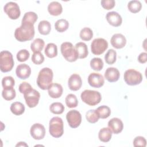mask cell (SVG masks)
Returning <instances> with one entry per match:
<instances>
[{
    "mask_svg": "<svg viewBox=\"0 0 147 147\" xmlns=\"http://www.w3.org/2000/svg\"><path fill=\"white\" fill-rule=\"evenodd\" d=\"M63 92V87L59 83H52L48 89L49 95L52 98H60Z\"/></svg>",
    "mask_w": 147,
    "mask_h": 147,
    "instance_id": "obj_20",
    "label": "cell"
},
{
    "mask_svg": "<svg viewBox=\"0 0 147 147\" xmlns=\"http://www.w3.org/2000/svg\"><path fill=\"white\" fill-rule=\"evenodd\" d=\"M138 61L141 64H144L147 61V53L146 52L141 53L138 56Z\"/></svg>",
    "mask_w": 147,
    "mask_h": 147,
    "instance_id": "obj_45",
    "label": "cell"
},
{
    "mask_svg": "<svg viewBox=\"0 0 147 147\" xmlns=\"http://www.w3.org/2000/svg\"><path fill=\"white\" fill-rule=\"evenodd\" d=\"M117 52L113 49H109L105 56V60L106 63L109 65L114 64L116 61Z\"/></svg>",
    "mask_w": 147,
    "mask_h": 147,
    "instance_id": "obj_34",
    "label": "cell"
},
{
    "mask_svg": "<svg viewBox=\"0 0 147 147\" xmlns=\"http://www.w3.org/2000/svg\"><path fill=\"white\" fill-rule=\"evenodd\" d=\"M101 5L106 10L112 9L115 5L114 0H102L100 2Z\"/></svg>",
    "mask_w": 147,
    "mask_h": 147,
    "instance_id": "obj_43",
    "label": "cell"
},
{
    "mask_svg": "<svg viewBox=\"0 0 147 147\" xmlns=\"http://www.w3.org/2000/svg\"><path fill=\"white\" fill-rule=\"evenodd\" d=\"M127 8L130 12L133 13H137L141 10L142 4L139 1H131L127 4Z\"/></svg>",
    "mask_w": 147,
    "mask_h": 147,
    "instance_id": "obj_32",
    "label": "cell"
},
{
    "mask_svg": "<svg viewBox=\"0 0 147 147\" xmlns=\"http://www.w3.org/2000/svg\"><path fill=\"white\" fill-rule=\"evenodd\" d=\"M111 45L116 49H121L123 48L126 44L125 37L121 33H116L113 35L110 40Z\"/></svg>",
    "mask_w": 147,
    "mask_h": 147,
    "instance_id": "obj_16",
    "label": "cell"
},
{
    "mask_svg": "<svg viewBox=\"0 0 147 147\" xmlns=\"http://www.w3.org/2000/svg\"><path fill=\"white\" fill-rule=\"evenodd\" d=\"M80 98L83 102L91 106L98 105L102 99V96L99 92L90 90H84L81 93Z\"/></svg>",
    "mask_w": 147,
    "mask_h": 147,
    "instance_id": "obj_3",
    "label": "cell"
},
{
    "mask_svg": "<svg viewBox=\"0 0 147 147\" xmlns=\"http://www.w3.org/2000/svg\"><path fill=\"white\" fill-rule=\"evenodd\" d=\"M14 84L15 81L12 76H5L2 80V86L3 89L12 88L14 86Z\"/></svg>",
    "mask_w": 147,
    "mask_h": 147,
    "instance_id": "obj_39",
    "label": "cell"
},
{
    "mask_svg": "<svg viewBox=\"0 0 147 147\" xmlns=\"http://www.w3.org/2000/svg\"><path fill=\"white\" fill-rule=\"evenodd\" d=\"M26 104L30 108L36 107L39 102L40 94L37 90L32 88L24 94Z\"/></svg>",
    "mask_w": 147,
    "mask_h": 147,
    "instance_id": "obj_9",
    "label": "cell"
},
{
    "mask_svg": "<svg viewBox=\"0 0 147 147\" xmlns=\"http://www.w3.org/2000/svg\"><path fill=\"white\" fill-rule=\"evenodd\" d=\"M107 48L108 42L103 38L94 39L91 44V52L95 55H100L103 53Z\"/></svg>",
    "mask_w": 147,
    "mask_h": 147,
    "instance_id": "obj_8",
    "label": "cell"
},
{
    "mask_svg": "<svg viewBox=\"0 0 147 147\" xmlns=\"http://www.w3.org/2000/svg\"><path fill=\"white\" fill-rule=\"evenodd\" d=\"M30 56L29 51L26 49H21L19 51L16 55L17 59L20 62H24L26 61Z\"/></svg>",
    "mask_w": 147,
    "mask_h": 147,
    "instance_id": "obj_40",
    "label": "cell"
},
{
    "mask_svg": "<svg viewBox=\"0 0 147 147\" xmlns=\"http://www.w3.org/2000/svg\"><path fill=\"white\" fill-rule=\"evenodd\" d=\"M112 136V131L109 127L102 128L98 133V138L99 140L103 142H109Z\"/></svg>",
    "mask_w": 147,
    "mask_h": 147,
    "instance_id": "obj_23",
    "label": "cell"
},
{
    "mask_svg": "<svg viewBox=\"0 0 147 147\" xmlns=\"http://www.w3.org/2000/svg\"><path fill=\"white\" fill-rule=\"evenodd\" d=\"M120 73L118 69L114 67H109L105 72V78L109 82H115L118 80Z\"/></svg>",
    "mask_w": 147,
    "mask_h": 147,
    "instance_id": "obj_19",
    "label": "cell"
},
{
    "mask_svg": "<svg viewBox=\"0 0 147 147\" xmlns=\"http://www.w3.org/2000/svg\"><path fill=\"white\" fill-rule=\"evenodd\" d=\"M87 121L91 123H95L98 121L99 116L96 110H90L86 114Z\"/></svg>",
    "mask_w": 147,
    "mask_h": 147,
    "instance_id": "obj_37",
    "label": "cell"
},
{
    "mask_svg": "<svg viewBox=\"0 0 147 147\" xmlns=\"http://www.w3.org/2000/svg\"><path fill=\"white\" fill-rule=\"evenodd\" d=\"M44 45V41L41 38H37L31 43L30 49L33 52H41L43 49Z\"/></svg>",
    "mask_w": 147,
    "mask_h": 147,
    "instance_id": "obj_28",
    "label": "cell"
},
{
    "mask_svg": "<svg viewBox=\"0 0 147 147\" xmlns=\"http://www.w3.org/2000/svg\"><path fill=\"white\" fill-rule=\"evenodd\" d=\"M49 131L55 138L61 137L64 133V123L62 119L59 117H54L49 121Z\"/></svg>",
    "mask_w": 147,
    "mask_h": 147,
    "instance_id": "obj_5",
    "label": "cell"
},
{
    "mask_svg": "<svg viewBox=\"0 0 147 147\" xmlns=\"http://www.w3.org/2000/svg\"><path fill=\"white\" fill-rule=\"evenodd\" d=\"M16 92L14 88L9 89H3L2 91V96L6 100H11L15 98Z\"/></svg>",
    "mask_w": 147,
    "mask_h": 147,
    "instance_id": "obj_38",
    "label": "cell"
},
{
    "mask_svg": "<svg viewBox=\"0 0 147 147\" xmlns=\"http://www.w3.org/2000/svg\"><path fill=\"white\" fill-rule=\"evenodd\" d=\"M10 109L14 115H20L24 113L25 108L21 102H15L11 105Z\"/></svg>",
    "mask_w": 147,
    "mask_h": 147,
    "instance_id": "obj_26",
    "label": "cell"
},
{
    "mask_svg": "<svg viewBox=\"0 0 147 147\" xmlns=\"http://www.w3.org/2000/svg\"><path fill=\"white\" fill-rule=\"evenodd\" d=\"M146 145V139L142 136H137L133 140L134 146H142L145 147Z\"/></svg>",
    "mask_w": 147,
    "mask_h": 147,
    "instance_id": "obj_42",
    "label": "cell"
},
{
    "mask_svg": "<svg viewBox=\"0 0 147 147\" xmlns=\"http://www.w3.org/2000/svg\"><path fill=\"white\" fill-rule=\"evenodd\" d=\"M69 27V22L65 19L58 20L55 24V28L56 30L60 33L66 31Z\"/></svg>",
    "mask_w": 147,
    "mask_h": 147,
    "instance_id": "obj_29",
    "label": "cell"
},
{
    "mask_svg": "<svg viewBox=\"0 0 147 147\" xmlns=\"http://www.w3.org/2000/svg\"><path fill=\"white\" fill-rule=\"evenodd\" d=\"M35 31L33 25L21 24L14 32V37L20 42H25L32 40L34 36Z\"/></svg>",
    "mask_w": 147,
    "mask_h": 147,
    "instance_id": "obj_1",
    "label": "cell"
},
{
    "mask_svg": "<svg viewBox=\"0 0 147 147\" xmlns=\"http://www.w3.org/2000/svg\"><path fill=\"white\" fill-rule=\"evenodd\" d=\"M32 89V87L31 86V85L27 83V82H22L21 83L20 86H19V88H18V90H19V91L20 92V93L21 94H24L25 92L28 91L29 90Z\"/></svg>",
    "mask_w": 147,
    "mask_h": 147,
    "instance_id": "obj_44",
    "label": "cell"
},
{
    "mask_svg": "<svg viewBox=\"0 0 147 147\" xmlns=\"http://www.w3.org/2000/svg\"><path fill=\"white\" fill-rule=\"evenodd\" d=\"M53 74L52 70L48 67L41 69L37 76V84L43 90H48L52 84Z\"/></svg>",
    "mask_w": 147,
    "mask_h": 147,
    "instance_id": "obj_2",
    "label": "cell"
},
{
    "mask_svg": "<svg viewBox=\"0 0 147 147\" xmlns=\"http://www.w3.org/2000/svg\"><path fill=\"white\" fill-rule=\"evenodd\" d=\"M125 83L129 86H136L139 84L142 81V75L138 71L134 69L126 70L123 75Z\"/></svg>",
    "mask_w": 147,
    "mask_h": 147,
    "instance_id": "obj_7",
    "label": "cell"
},
{
    "mask_svg": "<svg viewBox=\"0 0 147 147\" xmlns=\"http://www.w3.org/2000/svg\"><path fill=\"white\" fill-rule=\"evenodd\" d=\"M31 59L32 61L34 64L36 65H40L44 62V56L40 52H34L32 56Z\"/></svg>",
    "mask_w": 147,
    "mask_h": 147,
    "instance_id": "obj_41",
    "label": "cell"
},
{
    "mask_svg": "<svg viewBox=\"0 0 147 147\" xmlns=\"http://www.w3.org/2000/svg\"><path fill=\"white\" fill-rule=\"evenodd\" d=\"M96 111L98 113L99 118L102 119H106L108 118L111 114V110L110 107L105 105L98 107L96 109Z\"/></svg>",
    "mask_w": 147,
    "mask_h": 147,
    "instance_id": "obj_30",
    "label": "cell"
},
{
    "mask_svg": "<svg viewBox=\"0 0 147 147\" xmlns=\"http://www.w3.org/2000/svg\"><path fill=\"white\" fill-rule=\"evenodd\" d=\"M80 38L86 41H88L91 40L93 37V32L92 30L87 27H85L83 28L80 32Z\"/></svg>",
    "mask_w": 147,
    "mask_h": 147,
    "instance_id": "obj_33",
    "label": "cell"
},
{
    "mask_svg": "<svg viewBox=\"0 0 147 147\" xmlns=\"http://www.w3.org/2000/svg\"><path fill=\"white\" fill-rule=\"evenodd\" d=\"M88 83L92 87L100 88L103 86L105 79L101 74L92 72L90 74L88 77Z\"/></svg>",
    "mask_w": 147,
    "mask_h": 147,
    "instance_id": "obj_13",
    "label": "cell"
},
{
    "mask_svg": "<svg viewBox=\"0 0 147 147\" xmlns=\"http://www.w3.org/2000/svg\"><path fill=\"white\" fill-rule=\"evenodd\" d=\"M108 127L112 133L118 134L120 133L123 129L122 121L118 118H113L108 122Z\"/></svg>",
    "mask_w": 147,
    "mask_h": 147,
    "instance_id": "obj_17",
    "label": "cell"
},
{
    "mask_svg": "<svg viewBox=\"0 0 147 147\" xmlns=\"http://www.w3.org/2000/svg\"><path fill=\"white\" fill-rule=\"evenodd\" d=\"M30 133L32 138L34 140H42L44 138L45 135V127L42 124L36 123L31 126Z\"/></svg>",
    "mask_w": 147,
    "mask_h": 147,
    "instance_id": "obj_12",
    "label": "cell"
},
{
    "mask_svg": "<svg viewBox=\"0 0 147 147\" xmlns=\"http://www.w3.org/2000/svg\"><path fill=\"white\" fill-rule=\"evenodd\" d=\"M3 10L7 16L11 20H17L21 15L18 5L14 2H9L6 3L4 6Z\"/></svg>",
    "mask_w": 147,
    "mask_h": 147,
    "instance_id": "obj_10",
    "label": "cell"
},
{
    "mask_svg": "<svg viewBox=\"0 0 147 147\" xmlns=\"http://www.w3.org/2000/svg\"><path fill=\"white\" fill-rule=\"evenodd\" d=\"M16 146H28V144H26L25 142H20Z\"/></svg>",
    "mask_w": 147,
    "mask_h": 147,
    "instance_id": "obj_46",
    "label": "cell"
},
{
    "mask_svg": "<svg viewBox=\"0 0 147 147\" xmlns=\"http://www.w3.org/2000/svg\"><path fill=\"white\" fill-rule=\"evenodd\" d=\"M65 104L69 108H74L77 107L78 105V100L75 95L69 94L67 95L65 99Z\"/></svg>",
    "mask_w": 147,
    "mask_h": 147,
    "instance_id": "obj_36",
    "label": "cell"
},
{
    "mask_svg": "<svg viewBox=\"0 0 147 147\" xmlns=\"http://www.w3.org/2000/svg\"><path fill=\"white\" fill-rule=\"evenodd\" d=\"M75 49L78 53L79 59H84L88 56V48L84 42H79L76 43L75 45Z\"/></svg>",
    "mask_w": 147,
    "mask_h": 147,
    "instance_id": "obj_22",
    "label": "cell"
},
{
    "mask_svg": "<svg viewBox=\"0 0 147 147\" xmlns=\"http://www.w3.org/2000/svg\"><path fill=\"white\" fill-rule=\"evenodd\" d=\"M64 106L60 102L52 103L49 106L50 111L54 114H61L64 111Z\"/></svg>",
    "mask_w": 147,
    "mask_h": 147,
    "instance_id": "obj_31",
    "label": "cell"
},
{
    "mask_svg": "<svg viewBox=\"0 0 147 147\" xmlns=\"http://www.w3.org/2000/svg\"><path fill=\"white\" fill-rule=\"evenodd\" d=\"M48 11L51 15L57 16L61 14L63 11V7L59 2L53 1L48 5Z\"/></svg>",
    "mask_w": 147,
    "mask_h": 147,
    "instance_id": "obj_21",
    "label": "cell"
},
{
    "mask_svg": "<svg viewBox=\"0 0 147 147\" xmlns=\"http://www.w3.org/2000/svg\"><path fill=\"white\" fill-rule=\"evenodd\" d=\"M66 119L69 126L72 128H76L81 123L82 115L79 111L76 110L69 111L66 114Z\"/></svg>",
    "mask_w": 147,
    "mask_h": 147,
    "instance_id": "obj_11",
    "label": "cell"
},
{
    "mask_svg": "<svg viewBox=\"0 0 147 147\" xmlns=\"http://www.w3.org/2000/svg\"><path fill=\"white\" fill-rule=\"evenodd\" d=\"M51 30V23L46 20L41 21L38 25V30L42 35H48L49 34Z\"/></svg>",
    "mask_w": 147,
    "mask_h": 147,
    "instance_id": "obj_25",
    "label": "cell"
},
{
    "mask_svg": "<svg viewBox=\"0 0 147 147\" xmlns=\"http://www.w3.org/2000/svg\"><path fill=\"white\" fill-rule=\"evenodd\" d=\"M38 16L37 14L33 11H29L25 13L22 21L21 24H27L33 25L37 20Z\"/></svg>",
    "mask_w": 147,
    "mask_h": 147,
    "instance_id": "obj_24",
    "label": "cell"
},
{
    "mask_svg": "<svg viewBox=\"0 0 147 147\" xmlns=\"http://www.w3.org/2000/svg\"><path fill=\"white\" fill-rule=\"evenodd\" d=\"M16 74L18 78L24 80L26 79L31 74L30 67L26 64H21L17 67Z\"/></svg>",
    "mask_w": 147,
    "mask_h": 147,
    "instance_id": "obj_18",
    "label": "cell"
},
{
    "mask_svg": "<svg viewBox=\"0 0 147 147\" xmlns=\"http://www.w3.org/2000/svg\"><path fill=\"white\" fill-rule=\"evenodd\" d=\"M82 85V80L79 75L74 74L70 76L68 80V86L71 90L78 91L81 88Z\"/></svg>",
    "mask_w": 147,
    "mask_h": 147,
    "instance_id": "obj_14",
    "label": "cell"
},
{
    "mask_svg": "<svg viewBox=\"0 0 147 147\" xmlns=\"http://www.w3.org/2000/svg\"><path fill=\"white\" fill-rule=\"evenodd\" d=\"M44 53L49 58H53L57 55V47L54 43H48L45 48Z\"/></svg>",
    "mask_w": 147,
    "mask_h": 147,
    "instance_id": "obj_27",
    "label": "cell"
},
{
    "mask_svg": "<svg viewBox=\"0 0 147 147\" xmlns=\"http://www.w3.org/2000/svg\"><path fill=\"white\" fill-rule=\"evenodd\" d=\"M14 62L12 54L7 51H2L0 53V69L2 72L10 71L14 67Z\"/></svg>",
    "mask_w": 147,
    "mask_h": 147,
    "instance_id": "obj_6",
    "label": "cell"
},
{
    "mask_svg": "<svg viewBox=\"0 0 147 147\" xmlns=\"http://www.w3.org/2000/svg\"><path fill=\"white\" fill-rule=\"evenodd\" d=\"M90 64L91 68L96 71H100L103 67V61L99 57H94L90 61Z\"/></svg>",
    "mask_w": 147,
    "mask_h": 147,
    "instance_id": "obj_35",
    "label": "cell"
},
{
    "mask_svg": "<svg viewBox=\"0 0 147 147\" xmlns=\"http://www.w3.org/2000/svg\"><path fill=\"white\" fill-rule=\"evenodd\" d=\"M106 18L108 23L113 26H119L122 22V18L121 15L116 11H110L106 14Z\"/></svg>",
    "mask_w": 147,
    "mask_h": 147,
    "instance_id": "obj_15",
    "label": "cell"
},
{
    "mask_svg": "<svg viewBox=\"0 0 147 147\" xmlns=\"http://www.w3.org/2000/svg\"><path fill=\"white\" fill-rule=\"evenodd\" d=\"M61 53L64 58L69 62H74L79 58L78 53L71 42H64L60 46Z\"/></svg>",
    "mask_w": 147,
    "mask_h": 147,
    "instance_id": "obj_4",
    "label": "cell"
}]
</instances>
